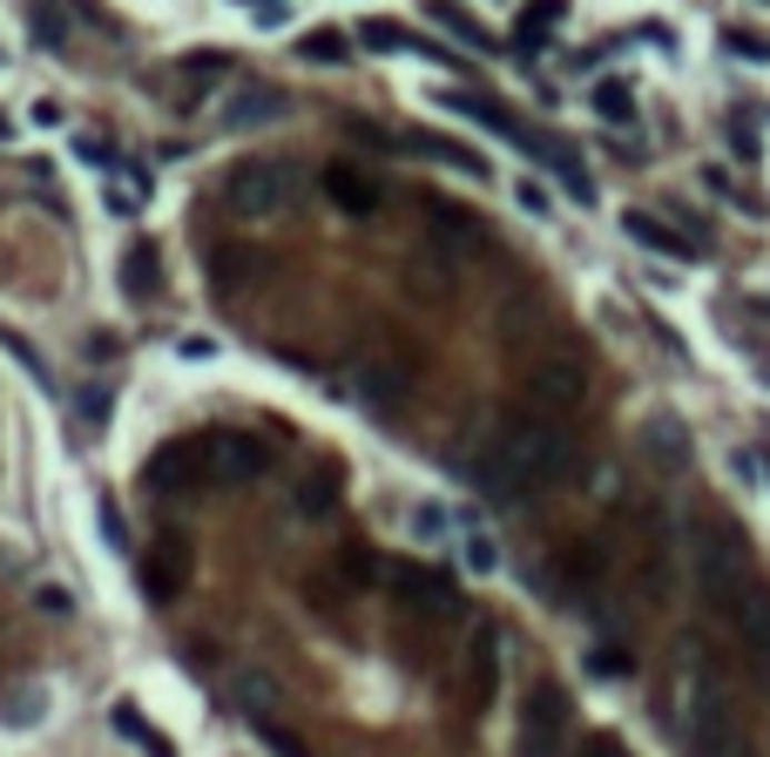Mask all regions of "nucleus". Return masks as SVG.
Returning <instances> with one entry per match:
<instances>
[{"label":"nucleus","mask_w":770,"mask_h":757,"mask_svg":"<svg viewBox=\"0 0 770 757\" xmlns=\"http://www.w3.org/2000/svg\"><path fill=\"white\" fill-rule=\"evenodd\" d=\"M412 149H426V156H440V162H453V170H467L473 183L487 177V162H480L473 149H460V142H447V136H433V129H419V136H412Z\"/></svg>","instance_id":"obj_21"},{"label":"nucleus","mask_w":770,"mask_h":757,"mask_svg":"<svg viewBox=\"0 0 770 757\" xmlns=\"http://www.w3.org/2000/svg\"><path fill=\"white\" fill-rule=\"evenodd\" d=\"M203 480H217V474H210V434H203V440H169V447H156L149 467H142V487H149V494H190V487H203Z\"/></svg>","instance_id":"obj_6"},{"label":"nucleus","mask_w":770,"mask_h":757,"mask_svg":"<svg viewBox=\"0 0 770 757\" xmlns=\"http://www.w3.org/2000/svg\"><path fill=\"white\" fill-rule=\"evenodd\" d=\"M392 596L433 622H453L460 616V588L440 575V568H419V561H392Z\"/></svg>","instance_id":"obj_7"},{"label":"nucleus","mask_w":770,"mask_h":757,"mask_svg":"<svg viewBox=\"0 0 770 757\" xmlns=\"http://www.w3.org/2000/svg\"><path fill=\"white\" fill-rule=\"evenodd\" d=\"M574 757H636V750H629V744H622V737H616V730H588V737H581V750H574Z\"/></svg>","instance_id":"obj_29"},{"label":"nucleus","mask_w":770,"mask_h":757,"mask_svg":"<svg viewBox=\"0 0 770 757\" xmlns=\"http://www.w3.org/2000/svg\"><path fill=\"white\" fill-rule=\"evenodd\" d=\"M493 561H500L493 541H487V535H467V568H473V575H493Z\"/></svg>","instance_id":"obj_32"},{"label":"nucleus","mask_w":770,"mask_h":757,"mask_svg":"<svg viewBox=\"0 0 770 757\" xmlns=\"http://www.w3.org/2000/svg\"><path fill=\"white\" fill-rule=\"evenodd\" d=\"M480 217H467V210H453V203H433L426 210V250H433L440 265H467L473 250H480Z\"/></svg>","instance_id":"obj_11"},{"label":"nucleus","mask_w":770,"mask_h":757,"mask_svg":"<svg viewBox=\"0 0 770 757\" xmlns=\"http://www.w3.org/2000/svg\"><path fill=\"white\" fill-rule=\"evenodd\" d=\"M574 474V434L561 419H521L487 440V454L473 460V480L493 494V500H534V494H554L561 480Z\"/></svg>","instance_id":"obj_1"},{"label":"nucleus","mask_w":770,"mask_h":757,"mask_svg":"<svg viewBox=\"0 0 770 757\" xmlns=\"http://www.w3.org/2000/svg\"><path fill=\"white\" fill-rule=\"evenodd\" d=\"M298 508H304V515H331V508H338V480H331V474L304 480V487H298Z\"/></svg>","instance_id":"obj_27"},{"label":"nucleus","mask_w":770,"mask_h":757,"mask_svg":"<svg viewBox=\"0 0 770 757\" xmlns=\"http://www.w3.org/2000/svg\"><path fill=\"white\" fill-rule=\"evenodd\" d=\"M588 669H594V677H629L636 656L629 649H588Z\"/></svg>","instance_id":"obj_30"},{"label":"nucleus","mask_w":770,"mask_h":757,"mask_svg":"<svg viewBox=\"0 0 770 757\" xmlns=\"http://www.w3.org/2000/svg\"><path fill=\"white\" fill-rule=\"evenodd\" d=\"M278 460L271 440H257V434H210V474L217 487H243V480H264Z\"/></svg>","instance_id":"obj_9"},{"label":"nucleus","mask_w":770,"mask_h":757,"mask_svg":"<svg viewBox=\"0 0 770 757\" xmlns=\"http://www.w3.org/2000/svg\"><path fill=\"white\" fill-rule=\"evenodd\" d=\"M298 190H304V177L291 170V162L250 156V162H237V170H230L223 203H230L237 217H250V223H271V217H284V210L298 203Z\"/></svg>","instance_id":"obj_3"},{"label":"nucleus","mask_w":770,"mask_h":757,"mask_svg":"<svg viewBox=\"0 0 770 757\" xmlns=\"http://www.w3.org/2000/svg\"><path fill=\"white\" fill-rule=\"evenodd\" d=\"M406 386H412V372H406V366H366V379H359V399H366L372 412H399Z\"/></svg>","instance_id":"obj_15"},{"label":"nucleus","mask_w":770,"mask_h":757,"mask_svg":"<svg viewBox=\"0 0 770 757\" xmlns=\"http://www.w3.org/2000/svg\"><path fill=\"white\" fill-rule=\"evenodd\" d=\"M237 704H243L257 724H278V684L264 677V669H243V677H237Z\"/></svg>","instance_id":"obj_19"},{"label":"nucleus","mask_w":770,"mask_h":757,"mask_svg":"<svg viewBox=\"0 0 770 757\" xmlns=\"http://www.w3.org/2000/svg\"><path fill=\"white\" fill-rule=\"evenodd\" d=\"M493 690H500V636H493V629H480V636H473V649H467V697H473V710H487V704H493Z\"/></svg>","instance_id":"obj_13"},{"label":"nucleus","mask_w":770,"mask_h":757,"mask_svg":"<svg viewBox=\"0 0 770 757\" xmlns=\"http://www.w3.org/2000/svg\"><path fill=\"white\" fill-rule=\"evenodd\" d=\"M723 41H730V48H737L743 61H770V41H763V34H750V28H730Z\"/></svg>","instance_id":"obj_31"},{"label":"nucleus","mask_w":770,"mask_h":757,"mask_svg":"<svg viewBox=\"0 0 770 757\" xmlns=\"http://www.w3.org/2000/svg\"><path fill=\"white\" fill-rule=\"evenodd\" d=\"M324 197L346 217H372L379 210V183L366 170H352V162H331V170H324Z\"/></svg>","instance_id":"obj_12"},{"label":"nucleus","mask_w":770,"mask_h":757,"mask_svg":"<svg viewBox=\"0 0 770 757\" xmlns=\"http://www.w3.org/2000/svg\"><path fill=\"white\" fill-rule=\"evenodd\" d=\"M284 116V96L278 89H264V81H257V89H243L230 109H223V129H250V122H278Z\"/></svg>","instance_id":"obj_16"},{"label":"nucleus","mask_w":770,"mask_h":757,"mask_svg":"<svg viewBox=\"0 0 770 757\" xmlns=\"http://www.w3.org/2000/svg\"><path fill=\"white\" fill-rule=\"evenodd\" d=\"M116 730H122L136 750H149V757H177V750H169V744L156 737V724H149L142 710H129V704H116Z\"/></svg>","instance_id":"obj_22"},{"label":"nucleus","mask_w":770,"mask_h":757,"mask_svg":"<svg viewBox=\"0 0 770 757\" xmlns=\"http://www.w3.org/2000/svg\"><path fill=\"white\" fill-rule=\"evenodd\" d=\"M190 568H197L190 535H156V541H149V561H142V596H149V602H177L183 588H190Z\"/></svg>","instance_id":"obj_8"},{"label":"nucleus","mask_w":770,"mask_h":757,"mask_svg":"<svg viewBox=\"0 0 770 757\" xmlns=\"http://www.w3.org/2000/svg\"><path fill=\"white\" fill-rule=\"evenodd\" d=\"M453 116H467V122H480V129H493V136H521V122H513L507 109H493V96H473V89H447L440 96Z\"/></svg>","instance_id":"obj_14"},{"label":"nucleus","mask_w":770,"mask_h":757,"mask_svg":"<svg viewBox=\"0 0 770 757\" xmlns=\"http://www.w3.org/2000/svg\"><path fill=\"white\" fill-rule=\"evenodd\" d=\"M690 568H697L703 602H710L723 622L743 609V596H757V588H763V575H757V555H750L743 528H737V521H723V515H703V521H697V535H690Z\"/></svg>","instance_id":"obj_2"},{"label":"nucleus","mask_w":770,"mask_h":757,"mask_svg":"<svg viewBox=\"0 0 770 757\" xmlns=\"http://www.w3.org/2000/svg\"><path fill=\"white\" fill-rule=\"evenodd\" d=\"M243 265H250L243 250H223V258H217V285H223V291H230V285H243Z\"/></svg>","instance_id":"obj_33"},{"label":"nucleus","mask_w":770,"mask_h":757,"mask_svg":"<svg viewBox=\"0 0 770 757\" xmlns=\"http://www.w3.org/2000/svg\"><path fill=\"white\" fill-rule=\"evenodd\" d=\"M568 14V0H534V8L521 14V28H513V48L521 54H541V41H548V28Z\"/></svg>","instance_id":"obj_18"},{"label":"nucleus","mask_w":770,"mask_h":757,"mask_svg":"<svg viewBox=\"0 0 770 757\" xmlns=\"http://www.w3.org/2000/svg\"><path fill=\"white\" fill-rule=\"evenodd\" d=\"M574 730V704L561 684H534L521 704V757H561Z\"/></svg>","instance_id":"obj_5"},{"label":"nucleus","mask_w":770,"mask_h":757,"mask_svg":"<svg viewBox=\"0 0 770 757\" xmlns=\"http://www.w3.org/2000/svg\"><path fill=\"white\" fill-rule=\"evenodd\" d=\"M682 724H690V757H757L717 677L690 684V717H682Z\"/></svg>","instance_id":"obj_4"},{"label":"nucleus","mask_w":770,"mask_h":757,"mask_svg":"<svg viewBox=\"0 0 770 757\" xmlns=\"http://www.w3.org/2000/svg\"><path fill=\"white\" fill-rule=\"evenodd\" d=\"M359 48H372V54H399V48H419V41H412L399 21H379V14H372V21H359Z\"/></svg>","instance_id":"obj_23"},{"label":"nucleus","mask_w":770,"mask_h":757,"mask_svg":"<svg viewBox=\"0 0 770 757\" xmlns=\"http://www.w3.org/2000/svg\"><path fill=\"white\" fill-rule=\"evenodd\" d=\"M649 447H656V454H669V467L690 460V440L676 434V419H656V427H649Z\"/></svg>","instance_id":"obj_28"},{"label":"nucleus","mask_w":770,"mask_h":757,"mask_svg":"<svg viewBox=\"0 0 770 757\" xmlns=\"http://www.w3.org/2000/svg\"><path fill=\"white\" fill-rule=\"evenodd\" d=\"M622 230L636 237V243H649V250H662V258H690V237H676L662 217H649V210H629L622 217Z\"/></svg>","instance_id":"obj_17"},{"label":"nucleus","mask_w":770,"mask_h":757,"mask_svg":"<svg viewBox=\"0 0 770 757\" xmlns=\"http://www.w3.org/2000/svg\"><path fill=\"white\" fill-rule=\"evenodd\" d=\"M528 399L541 406V419H568V412L588 399V372H581V359H541V366L528 372Z\"/></svg>","instance_id":"obj_10"},{"label":"nucleus","mask_w":770,"mask_h":757,"mask_svg":"<svg viewBox=\"0 0 770 757\" xmlns=\"http://www.w3.org/2000/svg\"><path fill=\"white\" fill-rule=\"evenodd\" d=\"M102 535H109V541H116V548H122V541H129V535H122V508H116V500H102Z\"/></svg>","instance_id":"obj_35"},{"label":"nucleus","mask_w":770,"mask_h":757,"mask_svg":"<svg viewBox=\"0 0 770 757\" xmlns=\"http://www.w3.org/2000/svg\"><path fill=\"white\" fill-rule=\"evenodd\" d=\"M28 28H34V41H48V48H61V41H68V14L54 8V0H41V8L28 14Z\"/></svg>","instance_id":"obj_26"},{"label":"nucleus","mask_w":770,"mask_h":757,"mask_svg":"<svg viewBox=\"0 0 770 757\" xmlns=\"http://www.w3.org/2000/svg\"><path fill=\"white\" fill-rule=\"evenodd\" d=\"M352 48H346V34L338 28H318V34H304V61H324V68H338Z\"/></svg>","instance_id":"obj_25"},{"label":"nucleus","mask_w":770,"mask_h":757,"mask_svg":"<svg viewBox=\"0 0 770 757\" xmlns=\"http://www.w3.org/2000/svg\"><path fill=\"white\" fill-rule=\"evenodd\" d=\"M513 197H521V210H528V217H548V190H541V183H528V177H521V183H513Z\"/></svg>","instance_id":"obj_34"},{"label":"nucleus","mask_w":770,"mask_h":757,"mask_svg":"<svg viewBox=\"0 0 770 757\" xmlns=\"http://www.w3.org/2000/svg\"><path fill=\"white\" fill-rule=\"evenodd\" d=\"M594 116L602 122H636V102H629L622 81H602V89H594Z\"/></svg>","instance_id":"obj_24"},{"label":"nucleus","mask_w":770,"mask_h":757,"mask_svg":"<svg viewBox=\"0 0 770 757\" xmlns=\"http://www.w3.org/2000/svg\"><path fill=\"white\" fill-rule=\"evenodd\" d=\"M156 285H162V271H156V243H129V258H122V291L142 305Z\"/></svg>","instance_id":"obj_20"}]
</instances>
